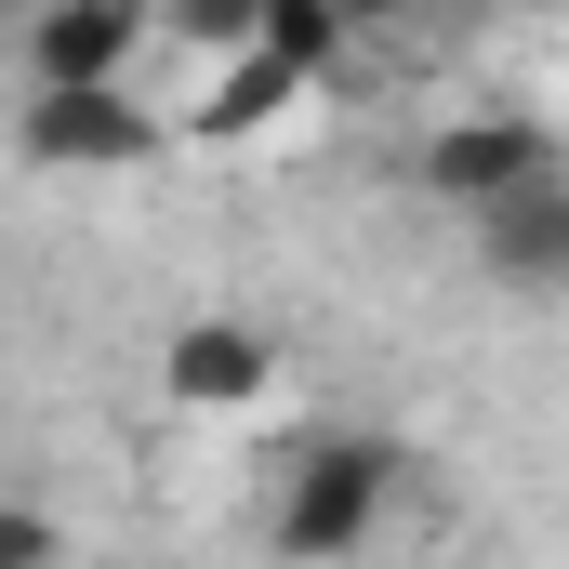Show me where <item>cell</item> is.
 Listing matches in <instances>:
<instances>
[{"mask_svg": "<svg viewBox=\"0 0 569 569\" xmlns=\"http://www.w3.org/2000/svg\"><path fill=\"white\" fill-rule=\"evenodd\" d=\"M385 490H398V450H385V437H318V450L291 463V490H279V543L291 557L371 543V530H385Z\"/></svg>", "mask_w": 569, "mask_h": 569, "instance_id": "cell-1", "label": "cell"}, {"mask_svg": "<svg viewBox=\"0 0 569 569\" xmlns=\"http://www.w3.org/2000/svg\"><path fill=\"white\" fill-rule=\"evenodd\" d=\"M27 159H53V172H133V159H159V120L120 80H27Z\"/></svg>", "mask_w": 569, "mask_h": 569, "instance_id": "cell-2", "label": "cell"}, {"mask_svg": "<svg viewBox=\"0 0 569 569\" xmlns=\"http://www.w3.org/2000/svg\"><path fill=\"white\" fill-rule=\"evenodd\" d=\"M146 40V0H53L27 27V80H120Z\"/></svg>", "mask_w": 569, "mask_h": 569, "instance_id": "cell-6", "label": "cell"}, {"mask_svg": "<svg viewBox=\"0 0 569 569\" xmlns=\"http://www.w3.org/2000/svg\"><path fill=\"white\" fill-rule=\"evenodd\" d=\"M40 543H53L40 517H0V557H40Z\"/></svg>", "mask_w": 569, "mask_h": 569, "instance_id": "cell-10", "label": "cell"}, {"mask_svg": "<svg viewBox=\"0 0 569 569\" xmlns=\"http://www.w3.org/2000/svg\"><path fill=\"white\" fill-rule=\"evenodd\" d=\"M291 93H305V80H291L279 53H226V80H212V107H199V120H212V133H252V120H279Z\"/></svg>", "mask_w": 569, "mask_h": 569, "instance_id": "cell-8", "label": "cell"}, {"mask_svg": "<svg viewBox=\"0 0 569 569\" xmlns=\"http://www.w3.org/2000/svg\"><path fill=\"white\" fill-rule=\"evenodd\" d=\"M385 13H411V0H345V27H358V40H371V27H385Z\"/></svg>", "mask_w": 569, "mask_h": 569, "instance_id": "cell-11", "label": "cell"}, {"mask_svg": "<svg viewBox=\"0 0 569 569\" xmlns=\"http://www.w3.org/2000/svg\"><path fill=\"white\" fill-rule=\"evenodd\" d=\"M543 159H557V133H543L530 107H477V120H450V133L425 146V199H450V212H477V199L530 186Z\"/></svg>", "mask_w": 569, "mask_h": 569, "instance_id": "cell-4", "label": "cell"}, {"mask_svg": "<svg viewBox=\"0 0 569 569\" xmlns=\"http://www.w3.org/2000/svg\"><path fill=\"white\" fill-rule=\"evenodd\" d=\"M159 385H172L186 411H252V398L279 385V345H266L252 318H186L172 358H159Z\"/></svg>", "mask_w": 569, "mask_h": 569, "instance_id": "cell-5", "label": "cell"}, {"mask_svg": "<svg viewBox=\"0 0 569 569\" xmlns=\"http://www.w3.org/2000/svg\"><path fill=\"white\" fill-rule=\"evenodd\" d=\"M463 226H477V266L503 291H569V159H543V172L503 186V199H477Z\"/></svg>", "mask_w": 569, "mask_h": 569, "instance_id": "cell-3", "label": "cell"}, {"mask_svg": "<svg viewBox=\"0 0 569 569\" xmlns=\"http://www.w3.org/2000/svg\"><path fill=\"white\" fill-rule=\"evenodd\" d=\"M345 40H358V27H345V0H266V13H252V53H279L291 80H318Z\"/></svg>", "mask_w": 569, "mask_h": 569, "instance_id": "cell-7", "label": "cell"}, {"mask_svg": "<svg viewBox=\"0 0 569 569\" xmlns=\"http://www.w3.org/2000/svg\"><path fill=\"white\" fill-rule=\"evenodd\" d=\"M252 13H266V0H159V27H172L186 53H252Z\"/></svg>", "mask_w": 569, "mask_h": 569, "instance_id": "cell-9", "label": "cell"}]
</instances>
